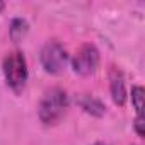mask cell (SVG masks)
Instances as JSON below:
<instances>
[{
    "label": "cell",
    "instance_id": "cell-1",
    "mask_svg": "<svg viewBox=\"0 0 145 145\" xmlns=\"http://www.w3.org/2000/svg\"><path fill=\"white\" fill-rule=\"evenodd\" d=\"M68 109V94L61 87H50L44 91L38 104V118L43 125H56Z\"/></svg>",
    "mask_w": 145,
    "mask_h": 145
},
{
    "label": "cell",
    "instance_id": "cell-2",
    "mask_svg": "<svg viewBox=\"0 0 145 145\" xmlns=\"http://www.w3.org/2000/svg\"><path fill=\"white\" fill-rule=\"evenodd\" d=\"M2 72H4L7 87L14 94H21L29 79V70H27V61L24 53L21 50L9 51L2 60Z\"/></svg>",
    "mask_w": 145,
    "mask_h": 145
},
{
    "label": "cell",
    "instance_id": "cell-3",
    "mask_svg": "<svg viewBox=\"0 0 145 145\" xmlns=\"http://www.w3.org/2000/svg\"><path fill=\"white\" fill-rule=\"evenodd\" d=\"M39 61L46 74L61 75L68 65V53L65 46L58 41H48L39 51Z\"/></svg>",
    "mask_w": 145,
    "mask_h": 145
},
{
    "label": "cell",
    "instance_id": "cell-4",
    "mask_svg": "<svg viewBox=\"0 0 145 145\" xmlns=\"http://www.w3.org/2000/svg\"><path fill=\"white\" fill-rule=\"evenodd\" d=\"M99 61H101L99 50L94 44L86 43L75 51L74 58H72V68L80 77H91L97 72Z\"/></svg>",
    "mask_w": 145,
    "mask_h": 145
},
{
    "label": "cell",
    "instance_id": "cell-5",
    "mask_svg": "<svg viewBox=\"0 0 145 145\" xmlns=\"http://www.w3.org/2000/svg\"><path fill=\"white\" fill-rule=\"evenodd\" d=\"M109 91L113 103L120 108L126 104V86H125V75L120 68H111L109 72Z\"/></svg>",
    "mask_w": 145,
    "mask_h": 145
},
{
    "label": "cell",
    "instance_id": "cell-6",
    "mask_svg": "<svg viewBox=\"0 0 145 145\" xmlns=\"http://www.w3.org/2000/svg\"><path fill=\"white\" fill-rule=\"evenodd\" d=\"M75 103H77V106H79L84 113H87V114H91V116H94V118H101V116L106 114V104H104L101 99H97L96 96H91V94H79L77 99H75Z\"/></svg>",
    "mask_w": 145,
    "mask_h": 145
},
{
    "label": "cell",
    "instance_id": "cell-7",
    "mask_svg": "<svg viewBox=\"0 0 145 145\" xmlns=\"http://www.w3.org/2000/svg\"><path fill=\"white\" fill-rule=\"evenodd\" d=\"M27 31H29V24H27L26 19H22V17L12 19L10 27H9V36H10V39H12L14 43H19V41L27 34Z\"/></svg>",
    "mask_w": 145,
    "mask_h": 145
},
{
    "label": "cell",
    "instance_id": "cell-8",
    "mask_svg": "<svg viewBox=\"0 0 145 145\" xmlns=\"http://www.w3.org/2000/svg\"><path fill=\"white\" fill-rule=\"evenodd\" d=\"M143 87L142 86H133L131 87V94H130V97H131V106H133V109H135V113L137 114H142V108H143Z\"/></svg>",
    "mask_w": 145,
    "mask_h": 145
},
{
    "label": "cell",
    "instance_id": "cell-9",
    "mask_svg": "<svg viewBox=\"0 0 145 145\" xmlns=\"http://www.w3.org/2000/svg\"><path fill=\"white\" fill-rule=\"evenodd\" d=\"M143 114H137V118H135V121H133V128H135V133L140 137V138H143V135H145V131H143Z\"/></svg>",
    "mask_w": 145,
    "mask_h": 145
},
{
    "label": "cell",
    "instance_id": "cell-10",
    "mask_svg": "<svg viewBox=\"0 0 145 145\" xmlns=\"http://www.w3.org/2000/svg\"><path fill=\"white\" fill-rule=\"evenodd\" d=\"M92 145H108V143H104V142H94Z\"/></svg>",
    "mask_w": 145,
    "mask_h": 145
},
{
    "label": "cell",
    "instance_id": "cell-11",
    "mask_svg": "<svg viewBox=\"0 0 145 145\" xmlns=\"http://www.w3.org/2000/svg\"><path fill=\"white\" fill-rule=\"evenodd\" d=\"M4 9H5V4H4V2H0V10H4Z\"/></svg>",
    "mask_w": 145,
    "mask_h": 145
}]
</instances>
